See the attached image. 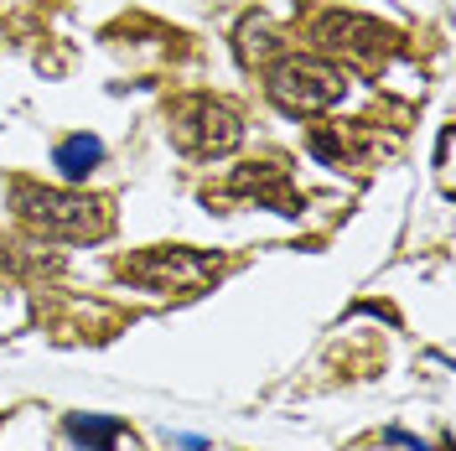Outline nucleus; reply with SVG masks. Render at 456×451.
<instances>
[{
  "mask_svg": "<svg viewBox=\"0 0 456 451\" xmlns=\"http://www.w3.org/2000/svg\"><path fill=\"white\" fill-rule=\"evenodd\" d=\"M270 94H275V104L296 114L332 110L342 99V73H332L327 62H312V57H290L270 73Z\"/></svg>",
  "mask_w": 456,
  "mask_h": 451,
  "instance_id": "nucleus-1",
  "label": "nucleus"
},
{
  "mask_svg": "<svg viewBox=\"0 0 456 451\" xmlns=\"http://www.w3.org/2000/svg\"><path fill=\"white\" fill-rule=\"evenodd\" d=\"M21 218L47 228L57 239H84V234H104V213L99 202L62 198V193H42V187H21Z\"/></svg>",
  "mask_w": 456,
  "mask_h": 451,
  "instance_id": "nucleus-2",
  "label": "nucleus"
},
{
  "mask_svg": "<svg viewBox=\"0 0 456 451\" xmlns=\"http://www.w3.org/2000/svg\"><path fill=\"white\" fill-rule=\"evenodd\" d=\"M130 275L145 285H156V291H202V285L218 275V259H208V254H192V250H151L145 259L130 265Z\"/></svg>",
  "mask_w": 456,
  "mask_h": 451,
  "instance_id": "nucleus-3",
  "label": "nucleus"
},
{
  "mask_svg": "<svg viewBox=\"0 0 456 451\" xmlns=\"http://www.w3.org/2000/svg\"><path fill=\"white\" fill-rule=\"evenodd\" d=\"M192 119H198V130H192V125H182V130H176L187 151H233V145L244 141L239 114L224 110V104H198V110H192Z\"/></svg>",
  "mask_w": 456,
  "mask_h": 451,
  "instance_id": "nucleus-4",
  "label": "nucleus"
},
{
  "mask_svg": "<svg viewBox=\"0 0 456 451\" xmlns=\"http://www.w3.org/2000/svg\"><path fill=\"white\" fill-rule=\"evenodd\" d=\"M99 161H104V145L94 141V135H68V141L57 145V167H62L68 182H84Z\"/></svg>",
  "mask_w": 456,
  "mask_h": 451,
  "instance_id": "nucleus-5",
  "label": "nucleus"
},
{
  "mask_svg": "<svg viewBox=\"0 0 456 451\" xmlns=\"http://www.w3.org/2000/svg\"><path fill=\"white\" fill-rule=\"evenodd\" d=\"M68 430H73V441H78V447H94V451H110L114 436H119V425H114L110 415H73Z\"/></svg>",
  "mask_w": 456,
  "mask_h": 451,
  "instance_id": "nucleus-6",
  "label": "nucleus"
}]
</instances>
